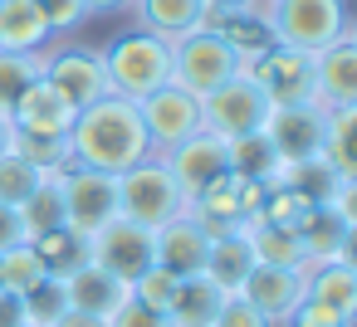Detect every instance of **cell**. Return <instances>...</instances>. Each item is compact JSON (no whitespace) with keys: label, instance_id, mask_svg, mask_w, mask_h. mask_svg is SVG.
Returning <instances> with one entry per match:
<instances>
[{"label":"cell","instance_id":"obj_1","mask_svg":"<svg viewBox=\"0 0 357 327\" xmlns=\"http://www.w3.org/2000/svg\"><path fill=\"white\" fill-rule=\"evenodd\" d=\"M64 147H69V166H89V171H103V176H123L128 166L152 157L137 103H128L118 93H103L98 103L79 108Z\"/></svg>","mask_w":357,"mask_h":327},{"label":"cell","instance_id":"obj_2","mask_svg":"<svg viewBox=\"0 0 357 327\" xmlns=\"http://www.w3.org/2000/svg\"><path fill=\"white\" fill-rule=\"evenodd\" d=\"M103 79H108V93L137 103L147 93H157L162 83H172V45L147 35V30H128V35H113L103 49Z\"/></svg>","mask_w":357,"mask_h":327},{"label":"cell","instance_id":"obj_3","mask_svg":"<svg viewBox=\"0 0 357 327\" xmlns=\"http://www.w3.org/2000/svg\"><path fill=\"white\" fill-rule=\"evenodd\" d=\"M186 191L176 186V176L167 171L162 157H142L137 166H128L118 176V215L142 225V230H162L167 220L186 215Z\"/></svg>","mask_w":357,"mask_h":327},{"label":"cell","instance_id":"obj_4","mask_svg":"<svg viewBox=\"0 0 357 327\" xmlns=\"http://www.w3.org/2000/svg\"><path fill=\"white\" fill-rule=\"evenodd\" d=\"M245 64L235 59V49L220 40L215 25H196L186 30L181 40H172V83L186 88L191 98H206L215 93L225 79H235Z\"/></svg>","mask_w":357,"mask_h":327},{"label":"cell","instance_id":"obj_5","mask_svg":"<svg viewBox=\"0 0 357 327\" xmlns=\"http://www.w3.org/2000/svg\"><path fill=\"white\" fill-rule=\"evenodd\" d=\"M269 25L279 45L318 54L352 20H347V0H269Z\"/></svg>","mask_w":357,"mask_h":327},{"label":"cell","instance_id":"obj_6","mask_svg":"<svg viewBox=\"0 0 357 327\" xmlns=\"http://www.w3.org/2000/svg\"><path fill=\"white\" fill-rule=\"evenodd\" d=\"M269 113H274V108H269V98L259 93V83H255L250 69H240L235 79H225L215 93L201 98V127L215 132V137H225V142L250 137V132H264Z\"/></svg>","mask_w":357,"mask_h":327},{"label":"cell","instance_id":"obj_7","mask_svg":"<svg viewBox=\"0 0 357 327\" xmlns=\"http://www.w3.org/2000/svg\"><path fill=\"white\" fill-rule=\"evenodd\" d=\"M84 259L93 269L123 278V283H137L157 264V234L142 230V225H132V220H123V215H113L103 230H93L84 239Z\"/></svg>","mask_w":357,"mask_h":327},{"label":"cell","instance_id":"obj_8","mask_svg":"<svg viewBox=\"0 0 357 327\" xmlns=\"http://www.w3.org/2000/svg\"><path fill=\"white\" fill-rule=\"evenodd\" d=\"M59 200H64V230H74L79 239H89L93 230H103L118 215V176L89 171V166H64L54 176Z\"/></svg>","mask_w":357,"mask_h":327},{"label":"cell","instance_id":"obj_9","mask_svg":"<svg viewBox=\"0 0 357 327\" xmlns=\"http://www.w3.org/2000/svg\"><path fill=\"white\" fill-rule=\"evenodd\" d=\"M137 118H142L152 157H167L176 142H186L191 132H201V98H191L176 83H162L157 93L137 98Z\"/></svg>","mask_w":357,"mask_h":327},{"label":"cell","instance_id":"obj_10","mask_svg":"<svg viewBox=\"0 0 357 327\" xmlns=\"http://www.w3.org/2000/svg\"><path fill=\"white\" fill-rule=\"evenodd\" d=\"M40 79H45L50 88H59V93L74 103V113L89 108V103H98V98L108 93L103 59H98V49H89V45H59V49H45Z\"/></svg>","mask_w":357,"mask_h":327},{"label":"cell","instance_id":"obj_11","mask_svg":"<svg viewBox=\"0 0 357 327\" xmlns=\"http://www.w3.org/2000/svg\"><path fill=\"white\" fill-rule=\"evenodd\" d=\"M259 93L269 98V108H298V103H318L313 98V54L274 45L269 54H259L250 64Z\"/></svg>","mask_w":357,"mask_h":327},{"label":"cell","instance_id":"obj_12","mask_svg":"<svg viewBox=\"0 0 357 327\" xmlns=\"http://www.w3.org/2000/svg\"><path fill=\"white\" fill-rule=\"evenodd\" d=\"M323 122L328 108L318 103H298V108H274L264 122V137L279 157V166H298V161H318L323 152Z\"/></svg>","mask_w":357,"mask_h":327},{"label":"cell","instance_id":"obj_13","mask_svg":"<svg viewBox=\"0 0 357 327\" xmlns=\"http://www.w3.org/2000/svg\"><path fill=\"white\" fill-rule=\"evenodd\" d=\"M313 98L318 108H357V30L352 25L313 54Z\"/></svg>","mask_w":357,"mask_h":327},{"label":"cell","instance_id":"obj_14","mask_svg":"<svg viewBox=\"0 0 357 327\" xmlns=\"http://www.w3.org/2000/svg\"><path fill=\"white\" fill-rule=\"evenodd\" d=\"M167 171L176 176V186L186 191V200H196L215 176H225L230 171V147H225V137H215V132H191L186 142H176L167 157Z\"/></svg>","mask_w":357,"mask_h":327},{"label":"cell","instance_id":"obj_15","mask_svg":"<svg viewBox=\"0 0 357 327\" xmlns=\"http://www.w3.org/2000/svg\"><path fill=\"white\" fill-rule=\"evenodd\" d=\"M235 293H240L255 312H264L274 327H284L289 312L308 298V288H303V269H279V264H255Z\"/></svg>","mask_w":357,"mask_h":327},{"label":"cell","instance_id":"obj_16","mask_svg":"<svg viewBox=\"0 0 357 327\" xmlns=\"http://www.w3.org/2000/svg\"><path fill=\"white\" fill-rule=\"evenodd\" d=\"M64 283V303H69V312L74 317H89V322H108L128 298H132V283H123V278H113V273H103V269H93L89 259L74 269V273H64L59 278Z\"/></svg>","mask_w":357,"mask_h":327},{"label":"cell","instance_id":"obj_17","mask_svg":"<svg viewBox=\"0 0 357 327\" xmlns=\"http://www.w3.org/2000/svg\"><path fill=\"white\" fill-rule=\"evenodd\" d=\"M69 122H74V103L45 79H35L10 108V127L20 137H69Z\"/></svg>","mask_w":357,"mask_h":327},{"label":"cell","instance_id":"obj_18","mask_svg":"<svg viewBox=\"0 0 357 327\" xmlns=\"http://www.w3.org/2000/svg\"><path fill=\"white\" fill-rule=\"evenodd\" d=\"M152 234H157V269H167V273H176V278H191V273L206 269L211 230H206L191 210L176 215V220H167V225L152 230Z\"/></svg>","mask_w":357,"mask_h":327},{"label":"cell","instance_id":"obj_19","mask_svg":"<svg viewBox=\"0 0 357 327\" xmlns=\"http://www.w3.org/2000/svg\"><path fill=\"white\" fill-rule=\"evenodd\" d=\"M206 25L220 30V40L235 49V59L250 69L259 54H269L279 40H274V25H269V0H255L245 10H230V15H211Z\"/></svg>","mask_w":357,"mask_h":327},{"label":"cell","instance_id":"obj_20","mask_svg":"<svg viewBox=\"0 0 357 327\" xmlns=\"http://www.w3.org/2000/svg\"><path fill=\"white\" fill-rule=\"evenodd\" d=\"M255 269V249H250V225L240 230H220L211 234V249H206V278L220 288V293H235L245 283V273Z\"/></svg>","mask_w":357,"mask_h":327},{"label":"cell","instance_id":"obj_21","mask_svg":"<svg viewBox=\"0 0 357 327\" xmlns=\"http://www.w3.org/2000/svg\"><path fill=\"white\" fill-rule=\"evenodd\" d=\"M137 15V30L157 35V40H181L186 30L206 25V0H132L128 6Z\"/></svg>","mask_w":357,"mask_h":327},{"label":"cell","instance_id":"obj_22","mask_svg":"<svg viewBox=\"0 0 357 327\" xmlns=\"http://www.w3.org/2000/svg\"><path fill=\"white\" fill-rule=\"evenodd\" d=\"M303 288H308V298L328 303L333 312H342L352 322V312H357V264L352 259L303 264Z\"/></svg>","mask_w":357,"mask_h":327},{"label":"cell","instance_id":"obj_23","mask_svg":"<svg viewBox=\"0 0 357 327\" xmlns=\"http://www.w3.org/2000/svg\"><path fill=\"white\" fill-rule=\"evenodd\" d=\"M50 45H54V35H50L35 0H0V49L45 54Z\"/></svg>","mask_w":357,"mask_h":327},{"label":"cell","instance_id":"obj_24","mask_svg":"<svg viewBox=\"0 0 357 327\" xmlns=\"http://www.w3.org/2000/svg\"><path fill=\"white\" fill-rule=\"evenodd\" d=\"M352 230L342 215H333L323 200L298 220V234H303V249H308V264H328V259H347V244H352Z\"/></svg>","mask_w":357,"mask_h":327},{"label":"cell","instance_id":"obj_25","mask_svg":"<svg viewBox=\"0 0 357 327\" xmlns=\"http://www.w3.org/2000/svg\"><path fill=\"white\" fill-rule=\"evenodd\" d=\"M225 298L230 293H220L206 273H191V278L176 283V298H172L167 317H172V327H211V317L220 312Z\"/></svg>","mask_w":357,"mask_h":327},{"label":"cell","instance_id":"obj_26","mask_svg":"<svg viewBox=\"0 0 357 327\" xmlns=\"http://www.w3.org/2000/svg\"><path fill=\"white\" fill-rule=\"evenodd\" d=\"M250 249H255V264H279V269H303V264H308L303 234H298L294 225L250 220Z\"/></svg>","mask_w":357,"mask_h":327},{"label":"cell","instance_id":"obj_27","mask_svg":"<svg viewBox=\"0 0 357 327\" xmlns=\"http://www.w3.org/2000/svg\"><path fill=\"white\" fill-rule=\"evenodd\" d=\"M352 127H357V108H328V122H323V166L342 181H357V166H352Z\"/></svg>","mask_w":357,"mask_h":327},{"label":"cell","instance_id":"obj_28","mask_svg":"<svg viewBox=\"0 0 357 327\" xmlns=\"http://www.w3.org/2000/svg\"><path fill=\"white\" fill-rule=\"evenodd\" d=\"M50 278V269H45V259L35 254V244L30 239H20V244H10V249H0V288L6 293H30L35 283H45Z\"/></svg>","mask_w":357,"mask_h":327},{"label":"cell","instance_id":"obj_29","mask_svg":"<svg viewBox=\"0 0 357 327\" xmlns=\"http://www.w3.org/2000/svg\"><path fill=\"white\" fill-rule=\"evenodd\" d=\"M225 147H230V171H235L240 181H274V176H279V157H274V147H269L264 132L235 137V142H225Z\"/></svg>","mask_w":357,"mask_h":327},{"label":"cell","instance_id":"obj_30","mask_svg":"<svg viewBox=\"0 0 357 327\" xmlns=\"http://www.w3.org/2000/svg\"><path fill=\"white\" fill-rule=\"evenodd\" d=\"M45 181H50V176H45L35 161H25L15 147L0 157V200H6V205H15V210H20V205H25Z\"/></svg>","mask_w":357,"mask_h":327},{"label":"cell","instance_id":"obj_31","mask_svg":"<svg viewBox=\"0 0 357 327\" xmlns=\"http://www.w3.org/2000/svg\"><path fill=\"white\" fill-rule=\"evenodd\" d=\"M20 225H25V239H40V234H50V230H59L64 225V200H59V186H54V176L20 205Z\"/></svg>","mask_w":357,"mask_h":327},{"label":"cell","instance_id":"obj_32","mask_svg":"<svg viewBox=\"0 0 357 327\" xmlns=\"http://www.w3.org/2000/svg\"><path fill=\"white\" fill-rule=\"evenodd\" d=\"M20 308H25V327H59L69 303H64V283L50 273L45 283H35L30 293H20Z\"/></svg>","mask_w":357,"mask_h":327},{"label":"cell","instance_id":"obj_33","mask_svg":"<svg viewBox=\"0 0 357 327\" xmlns=\"http://www.w3.org/2000/svg\"><path fill=\"white\" fill-rule=\"evenodd\" d=\"M40 59L45 54H15V49H0V113L10 118L15 98L40 79Z\"/></svg>","mask_w":357,"mask_h":327},{"label":"cell","instance_id":"obj_34","mask_svg":"<svg viewBox=\"0 0 357 327\" xmlns=\"http://www.w3.org/2000/svg\"><path fill=\"white\" fill-rule=\"evenodd\" d=\"M35 244V254L45 259V269L54 273V278H64V273H74L79 264H84V239L74 234V230H50V234H40V239H30Z\"/></svg>","mask_w":357,"mask_h":327},{"label":"cell","instance_id":"obj_35","mask_svg":"<svg viewBox=\"0 0 357 327\" xmlns=\"http://www.w3.org/2000/svg\"><path fill=\"white\" fill-rule=\"evenodd\" d=\"M25 161H35L45 176H59L64 166H69V147H64V137H20L15 132V142H10Z\"/></svg>","mask_w":357,"mask_h":327},{"label":"cell","instance_id":"obj_36","mask_svg":"<svg viewBox=\"0 0 357 327\" xmlns=\"http://www.w3.org/2000/svg\"><path fill=\"white\" fill-rule=\"evenodd\" d=\"M176 283H181L176 273H167V269H157V264H152V269L132 283V298H137V303H147V308H157V312H167V308H172V298H176Z\"/></svg>","mask_w":357,"mask_h":327},{"label":"cell","instance_id":"obj_37","mask_svg":"<svg viewBox=\"0 0 357 327\" xmlns=\"http://www.w3.org/2000/svg\"><path fill=\"white\" fill-rule=\"evenodd\" d=\"M35 6H40V15H45L50 35H69V30H79V25L89 20L84 0H35Z\"/></svg>","mask_w":357,"mask_h":327},{"label":"cell","instance_id":"obj_38","mask_svg":"<svg viewBox=\"0 0 357 327\" xmlns=\"http://www.w3.org/2000/svg\"><path fill=\"white\" fill-rule=\"evenodd\" d=\"M211 327H274V322H269L264 312H255L240 293H230V298L220 303V312L211 317Z\"/></svg>","mask_w":357,"mask_h":327},{"label":"cell","instance_id":"obj_39","mask_svg":"<svg viewBox=\"0 0 357 327\" xmlns=\"http://www.w3.org/2000/svg\"><path fill=\"white\" fill-rule=\"evenodd\" d=\"M103 327H172V317L157 312V308H147V303H137V298H128Z\"/></svg>","mask_w":357,"mask_h":327},{"label":"cell","instance_id":"obj_40","mask_svg":"<svg viewBox=\"0 0 357 327\" xmlns=\"http://www.w3.org/2000/svg\"><path fill=\"white\" fill-rule=\"evenodd\" d=\"M347 317L342 312H333L328 303H318V298H303L294 312H289V322L284 327H342Z\"/></svg>","mask_w":357,"mask_h":327},{"label":"cell","instance_id":"obj_41","mask_svg":"<svg viewBox=\"0 0 357 327\" xmlns=\"http://www.w3.org/2000/svg\"><path fill=\"white\" fill-rule=\"evenodd\" d=\"M25 239V225H20V210L15 205H6L0 200V249H10V244H20Z\"/></svg>","mask_w":357,"mask_h":327},{"label":"cell","instance_id":"obj_42","mask_svg":"<svg viewBox=\"0 0 357 327\" xmlns=\"http://www.w3.org/2000/svg\"><path fill=\"white\" fill-rule=\"evenodd\" d=\"M0 327H25V308H20V298L6 293V288H0Z\"/></svg>","mask_w":357,"mask_h":327},{"label":"cell","instance_id":"obj_43","mask_svg":"<svg viewBox=\"0 0 357 327\" xmlns=\"http://www.w3.org/2000/svg\"><path fill=\"white\" fill-rule=\"evenodd\" d=\"M132 0H84V10L89 15H113V10H128Z\"/></svg>","mask_w":357,"mask_h":327},{"label":"cell","instance_id":"obj_44","mask_svg":"<svg viewBox=\"0 0 357 327\" xmlns=\"http://www.w3.org/2000/svg\"><path fill=\"white\" fill-rule=\"evenodd\" d=\"M245 6H255V0H206V20H211V15H230V10H245Z\"/></svg>","mask_w":357,"mask_h":327},{"label":"cell","instance_id":"obj_45","mask_svg":"<svg viewBox=\"0 0 357 327\" xmlns=\"http://www.w3.org/2000/svg\"><path fill=\"white\" fill-rule=\"evenodd\" d=\"M10 142H15V127H10V118H6V113H0V157L10 152Z\"/></svg>","mask_w":357,"mask_h":327},{"label":"cell","instance_id":"obj_46","mask_svg":"<svg viewBox=\"0 0 357 327\" xmlns=\"http://www.w3.org/2000/svg\"><path fill=\"white\" fill-rule=\"evenodd\" d=\"M59 327H98V322H89V317H74V312H64V322Z\"/></svg>","mask_w":357,"mask_h":327},{"label":"cell","instance_id":"obj_47","mask_svg":"<svg viewBox=\"0 0 357 327\" xmlns=\"http://www.w3.org/2000/svg\"><path fill=\"white\" fill-rule=\"evenodd\" d=\"M342 327H352V322H342Z\"/></svg>","mask_w":357,"mask_h":327}]
</instances>
